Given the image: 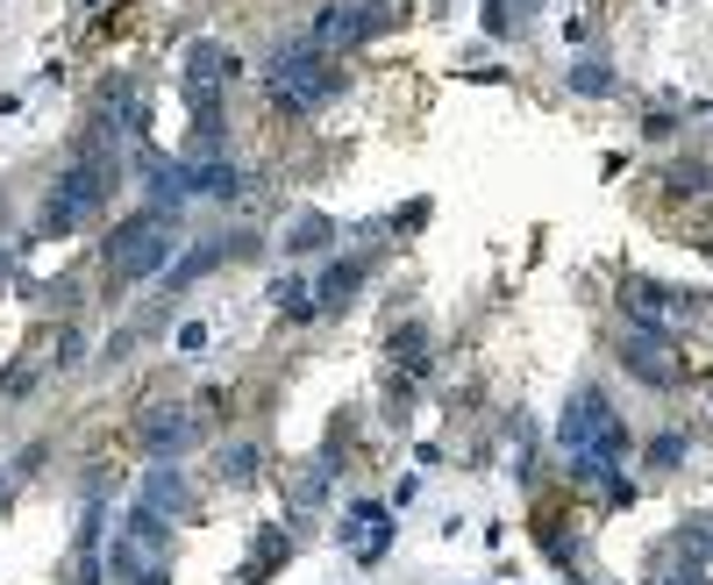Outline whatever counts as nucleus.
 Returning <instances> with one entry per match:
<instances>
[{"instance_id": "1", "label": "nucleus", "mask_w": 713, "mask_h": 585, "mask_svg": "<svg viewBox=\"0 0 713 585\" xmlns=\"http://www.w3.org/2000/svg\"><path fill=\"white\" fill-rule=\"evenodd\" d=\"M564 449H571V464H579V478H599V464H614L620 449H628V429H620V414H614V400L599 393V386H585L579 400L564 408Z\"/></svg>"}, {"instance_id": "5", "label": "nucleus", "mask_w": 713, "mask_h": 585, "mask_svg": "<svg viewBox=\"0 0 713 585\" xmlns=\"http://www.w3.org/2000/svg\"><path fill=\"white\" fill-rule=\"evenodd\" d=\"M386 22H392V14L378 8V0H343V8H328L322 22H314V36H322L328 51H350V43H371Z\"/></svg>"}, {"instance_id": "15", "label": "nucleus", "mask_w": 713, "mask_h": 585, "mask_svg": "<svg viewBox=\"0 0 713 585\" xmlns=\"http://www.w3.org/2000/svg\"><path fill=\"white\" fill-rule=\"evenodd\" d=\"M571 86H579V94H606V86H614V79H606L599 65H579V72H571Z\"/></svg>"}, {"instance_id": "12", "label": "nucleus", "mask_w": 713, "mask_h": 585, "mask_svg": "<svg viewBox=\"0 0 713 585\" xmlns=\"http://www.w3.org/2000/svg\"><path fill=\"white\" fill-rule=\"evenodd\" d=\"M285 243H293V250H322V243H328V215H300Z\"/></svg>"}, {"instance_id": "16", "label": "nucleus", "mask_w": 713, "mask_h": 585, "mask_svg": "<svg viewBox=\"0 0 713 585\" xmlns=\"http://www.w3.org/2000/svg\"><path fill=\"white\" fill-rule=\"evenodd\" d=\"M179 350H186V357H193V350H207V328H201V322H186V328H179Z\"/></svg>"}, {"instance_id": "9", "label": "nucleus", "mask_w": 713, "mask_h": 585, "mask_svg": "<svg viewBox=\"0 0 713 585\" xmlns=\"http://www.w3.org/2000/svg\"><path fill=\"white\" fill-rule=\"evenodd\" d=\"M143 443H150V457H179V449H186L193 443V422H186V414H150V422H143Z\"/></svg>"}, {"instance_id": "6", "label": "nucleus", "mask_w": 713, "mask_h": 585, "mask_svg": "<svg viewBox=\"0 0 713 585\" xmlns=\"http://www.w3.org/2000/svg\"><path fill=\"white\" fill-rule=\"evenodd\" d=\"M620 365H628L635 379H649V386H671L678 379L671 357H663V336H657V328H635V336L620 343Z\"/></svg>"}, {"instance_id": "10", "label": "nucleus", "mask_w": 713, "mask_h": 585, "mask_svg": "<svg viewBox=\"0 0 713 585\" xmlns=\"http://www.w3.org/2000/svg\"><path fill=\"white\" fill-rule=\"evenodd\" d=\"M364 272H371V258L328 264V279H322V307H350V300H357V286H364Z\"/></svg>"}, {"instance_id": "14", "label": "nucleus", "mask_w": 713, "mask_h": 585, "mask_svg": "<svg viewBox=\"0 0 713 585\" xmlns=\"http://www.w3.org/2000/svg\"><path fill=\"white\" fill-rule=\"evenodd\" d=\"M271 293H279V307H285V314H314V307H307V286H300V279H279Z\"/></svg>"}, {"instance_id": "4", "label": "nucleus", "mask_w": 713, "mask_h": 585, "mask_svg": "<svg viewBox=\"0 0 713 585\" xmlns=\"http://www.w3.org/2000/svg\"><path fill=\"white\" fill-rule=\"evenodd\" d=\"M271 86H279L285 108H322L328 94L343 86V65L328 51H307V43H285V51H271Z\"/></svg>"}, {"instance_id": "13", "label": "nucleus", "mask_w": 713, "mask_h": 585, "mask_svg": "<svg viewBox=\"0 0 713 585\" xmlns=\"http://www.w3.org/2000/svg\"><path fill=\"white\" fill-rule=\"evenodd\" d=\"M250 472H257V449H250V443L222 449V478H236V486H242V478H250Z\"/></svg>"}, {"instance_id": "11", "label": "nucleus", "mask_w": 713, "mask_h": 585, "mask_svg": "<svg viewBox=\"0 0 713 585\" xmlns=\"http://www.w3.org/2000/svg\"><path fill=\"white\" fill-rule=\"evenodd\" d=\"M215 264H222V243H207V250H193V258H186V264H179V272H172V293H186V286H193V279H201V272H215Z\"/></svg>"}, {"instance_id": "2", "label": "nucleus", "mask_w": 713, "mask_h": 585, "mask_svg": "<svg viewBox=\"0 0 713 585\" xmlns=\"http://www.w3.org/2000/svg\"><path fill=\"white\" fill-rule=\"evenodd\" d=\"M108 178H115V158L100 143H86V158L72 164L65 178H57V193L43 201V236H65V229H79L86 215H94L100 201H108Z\"/></svg>"}, {"instance_id": "3", "label": "nucleus", "mask_w": 713, "mask_h": 585, "mask_svg": "<svg viewBox=\"0 0 713 585\" xmlns=\"http://www.w3.org/2000/svg\"><path fill=\"white\" fill-rule=\"evenodd\" d=\"M172 250H179V229L164 221V207H143V215H129L108 236V272L115 279H150V272H164Z\"/></svg>"}, {"instance_id": "7", "label": "nucleus", "mask_w": 713, "mask_h": 585, "mask_svg": "<svg viewBox=\"0 0 713 585\" xmlns=\"http://www.w3.org/2000/svg\"><path fill=\"white\" fill-rule=\"evenodd\" d=\"M386 535H392V521H386V507H378V500L350 507V521H343V543H350L357 557H378V550H386Z\"/></svg>"}, {"instance_id": "8", "label": "nucleus", "mask_w": 713, "mask_h": 585, "mask_svg": "<svg viewBox=\"0 0 713 585\" xmlns=\"http://www.w3.org/2000/svg\"><path fill=\"white\" fill-rule=\"evenodd\" d=\"M143 500L158 507V514H186V507H193V492H186V478H179V464H172V457H158V464H150Z\"/></svg>"}, {"instance_id": "17", "label": "nucleus", "mask_w": 713, "mask_h": 585, "mask_svg": "<svg viewBox=\"0 0 713 585\" xmlns=\"http://www.w3.org/2000/svg\"><path fill=\"white\" fill-rule=\"evenodd\" d=\"M649 457H657V464H678V457H685V443H678V436H657V449H649Z\"/></svg>"}]
</instances>
